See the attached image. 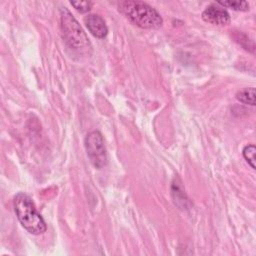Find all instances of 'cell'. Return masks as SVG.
I'll return each instance as SVG.
<instances>
[{"label": "cell", "mask_w": 256, "mask_h": 256, "mask_svg": "<svg viewBox=\"0 0 256 256\" xmlns=\"http://www.w3.org/2000/svg\"><path fill=\"white\" fill-rule=\"evenodd\" d=\"M60 16L63 39L68 48L78 56H89L92 48L91 43L78 21L65 7L60 10Z\"/></svg>", "instance_id": "1"}, {"label": "cell", "mask_w": 256, "mask_h": 256, "mask_svg": "<svg viewBox=\"0 0 256 256\" xmlns=\"http://www.w3.org/2000/svg\"><path fill=\"white\" fill-rule=\"evenodd\" d=\"M119 9L130 22L143 29H157L163 23L158 11L142 1H122Z\"/></svg>", "instance_id": "2"}, {"label": "cell", "mask_w": 256, "mask_h": 256, "mask_svg": "<svg viewBox=\"0 0 256 256\" xmlns=\"http://www.w3.org/2000/svg\"><path fill=\"white\" fill-rule=\"evenodd\" d=\"M14 209L20 224L29 233L40 235L46 231V223L29 196L21 192L18 193L14 197Z\"/></svg>", "instance_id": "3"}, {"label": "cell", "mask_w": 256, "mask_h": 256, "mask_svg": "<svg viewBox=\"0 0 256 256\" xmlns=\"http://www.w3.org/2000/svg\"><path fill=\"white\" fill-rule=\"evenodd\" d=\"M84 143L92 165L97 169L103 168L107 164L108 158L102 134L99 131H92L87 134Z\"/></svg>", "instance_id": "4"}, {"label": "cell", "mask_w": 256, "mask_h": 256, "mask_svg": "<svg viewBox=\"0 0 256 256\" xmlns=\"http://www.w3.org/2000/svg\"><path fill=\"white\" fill-rule=\"evenodd\" d=\"M202 18L205 22L213 25L224 26L230 23L229 13L223 7H220L217 4L207 6L202 13Z\"/></svg>", "instance_id": "5"}, {"label": "cell", "mask_w": 256, "mask_h": 256, "mask_svg": "<svg viewBox=\"0 0 256 256\" xmlns=\"http://www.w3.org/2000/svg\"><path fill=\"white\" fill-rule=\"evenodd\" d=\"M84 23L90 33L97 38H104L108 34V28L104 19L97 14H90L84 18Z\"/></svg>", "instance_id": "6"}, {"label": "cell", "mask_w": 256, "mask_h": 256, "mask_svg": "<svg viewBox=\"0 0 256 256\" xmlns=\"http://www.w3.org/2000/svg\"><path fill=\"white\" fill-rule=\"evenodd\" d=\"M236 98L238 101H240L243 104L254 106L255 105V88L249 87L239 91L236 94Z\"/></svg>", "instance_id": "7"}, {"label": "cell", "mask_w": 256, "mask_h": 256, "mask_svg": "<svg viewBox=\"0 0 256 256\" xmlns=\"http://www.w3.org/2000/svg\"><path fill=\"white\" fill-rule=\"evenodd\" d=\"M217 4L223 6V7H228L236 11H247L249 10V4L246 1H218Z\"/></svg>", "instance_id": "8"}, {"label": "cell", "mask_w": 256, "mask_h": 256, "mask_svg": "<svg viewBox=\"0 0 256 256\" xmlns=\"http://www.w3.org/2000/svg\"><path fill=\"white\" fill-rule=\"evenodd\" d=\"M255 153H256V148L253 144L247 145L243 149V156L252 169H255Z\"/></svg>", "instance_id": "9"}, {"label": "cell", "mask_w": 256, "mask_h": 256, "mask_svg": "<svg viewBox=\"0 0 256 256\" xmlns=\"http://www.w3.org/2000/svg\"><path fill=\"white\" fill-rule=\"evenodd\" d=\"M70 4L81 13L88 12L93 5V3L90 1H71Z\"/></svg>", "instance_id": "10"}]
</instances>
